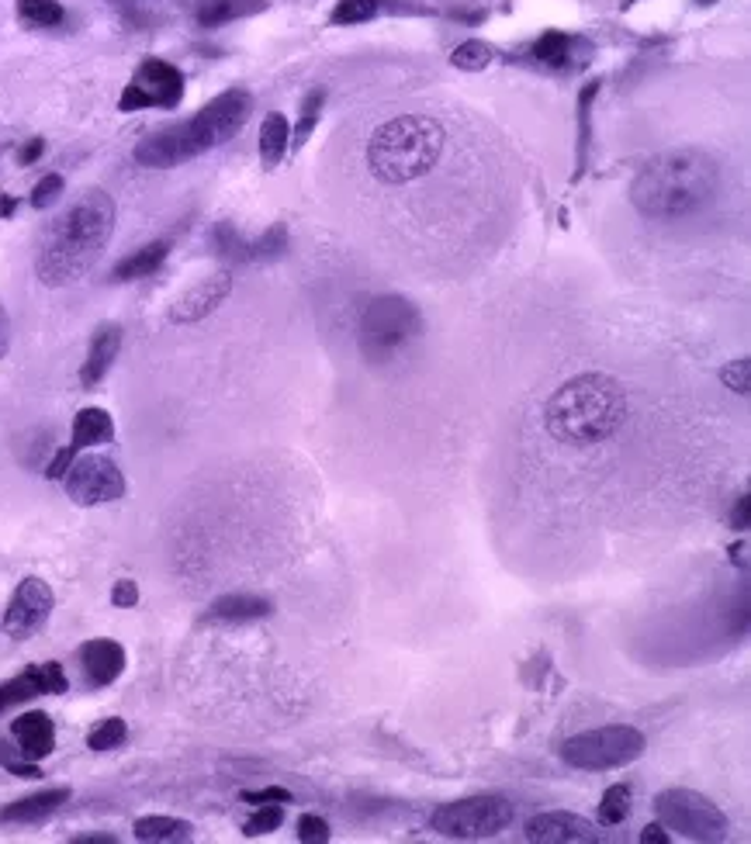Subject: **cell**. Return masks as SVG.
Returning a JSON list of instances; mask_svg holds the SVG:
<instances>
[{"label": "cell", "mask_w": 751, "mask_h": 844, "mask_svg": "<svg viewBox=\"0 0 751 844\" xmlns=\"http://www.w3.org/2000/svg\"><path fill=\"white\" fill-rule=\"evenodd\" d=\"M66 495H70L77 506H108V502L125 499L129 485H125V474L118 471V464L104 454H87L77 457L70 464V471L63 474Z\"/></svg>", "instance_id": "30bf717a"}, {"label": "cell", "mask_w": 751, "mask_h": 844, "mask_svg": "<svg viewBox=\"0 0 751 844\" xmlns=\"http://www.w3.org/2000/svg\"><path fill=\"white\" fill-rule=\"evenodd\" d=\"M212 246H215V253H219L222 260L250 263V253H246L250 239L239 236L236 225H232V222H219V225H215V229H212Z\"/></svg>", "instance_id": "f546056e"}, {"label": "cell", "mask_w": 751, "mask_h": 844, "mask_svg": "<svg viewBox=\"0 0 751 844\" xmlns=\"http://www.w3.org/2000/svg\"><path fill=\"white\" fill-rule=\"evenodd\" d=\"M748 544H738V547H731V561H738L741 568H748Z\"/></svg>", "instance_id": "681fc988"}, {"label": "cell", "mask_w": 751, "mask_h": 844, "mask_svg": "<svg viewBox=\"0 0 751 844\" xmlns=\"http://www.w3.org/2000/svg\"><path fill=\"white\" fill-rule=\"evenodd\" d=\"M658 820L668 831H679L689 841H724L731 824L724 813L713 806L707 796L693 793V789H665L655 800Z\"/></svg>", "instance_id": "9c48e42d"}, {"label": "cell", "mask_w": 751, "mask_h": 844, "mask_svg": "<svg viewBox=\"0 0 751 844\" xmlns=\"http://www.w3.org/2000/svg\"><path fill=\"white\" fill-rule=\"evenodd\" d=\"M561 755L582 772H610V768H623L644 755V734L627 723L582 730V734L568 737Z\"/></svg>", "instance_id": "52a82bcc"}, {"label": "cell", "mask_w": 751, "mask_h": 844, "mask_svg": "<svg viewBox=\"0 0 751 844\" xmlns=\"http://www.w3.org/2000/svg\"><path fill=\"white\" fill-rule=\"evenodd\" d=\"M533 59L544 66H554V70H561V66H568V56H572V39H568L565 32H547L540 35L537 42H533Z\"/></svg>", "instance_id": "4316f807"}, {"label": "cell", "mask_w": 751, "mask_h": 844, "mask_svg": "<svg viewBox=\"0 0 751 844\" xmlns=\"http://www.w3.org/2000/svg\"><path fill=\"white\" fill-rule=\"evenodd\" d=\"M18 18L28 28H56L66 21V11L59 0H18Z\"/></svg>", "instance_id": "484cf974"}, {"label": "cell", "mask_w": 751, "mask_h": 844, "mask_svg": "<svg viewBox=\"0 0 751 844\" xmlns=\"http://www.w3.org/2000/svg\"><path fill=\"white\" fill-rule=\"evenodd\" d=\"M288 146H291L288 118L274 111V115H267L264 125H260V163H264L267 170H274L277 163L288 156Z\"/></svg>", "instance_id": "cb8c5ba5"}, {"label": "cell", "mask_w": 751, "mask_h": 844, "mask_svg": "<svg viewBox=\"0 0 751 844\" xmlns=\"http://www.w3.org/2000/svg\"><path fill=\"white\" fill-rule=\"evenodd\" d=\"M115 440V422L104 409H97V405H90V409H80L77 416H73V436L66 447L73 450V454H80L84 447H97V443H111Z\"/></svg>", "instance_id": "44dd1931"}, {"label": "cell", "mask_w": 751, "mask_h": 844, "mask_svg": "<svg viewBox=\"0 0 751 844\" xmlns=\"http://www.w3.org/2000/svg\"><path fill=\"white\" fill-rule=\"evenodd\" d=\"M7 350H11V322H7V312L0 305V360L7 357Z\"/></svg>", "instance_id": "bcb514c9"}, {"label": "cell", "mask_w": 751, "mask_h": 844, "mask_svg": "<svg viewBox=\"0 0 751 844\" xmlns=\"http://www.w3.org/2000/svg\"><path fill=\"white\" fill-rule=\"evenodd\" d=\"M748 512H751V495L745 492L738 499V506H734V512H731V526H734V530H741V533L748 530Z\"/></svg>", "instance_id": "7bdbcfd3"}, {"label": "cell", "mask_w": 751, "mask_h": 844, "mask_svg": "<svg viewBox=\"0 0 751 844\" xmlns=\"http://www.w3.org/2000/svg\"><path fill=\"white\" fill-rule=\"evenodd\" d=\"M115 232V201L104 191H84L45 232L35 274L45 288H70L84 281L101 260Z\"/></svg>", "instance_id": "6da1fadb"}, {"label": "cell", "mask_w": 751, "mask_h": 844, "mask_svg": "<svg viewBox=\"0 0 751 844\" xmlns=\"http://www.w3.org/2000/svg\"><path fill=\"white\" fill-rule=\"evenodd\" d=\"M378 14V0H336L329 21L333 25H360V21H371Z\"/></svg>", "instance_id": "e575fe53"}, {"label": "cell", "mask_w": 751, "mask_h": 844, "mask_svg": "<svg viewBox=\"0 0 751 844\" xmlns=\"http://www.w3.org/2000/svg\"><path fill=\"white\" fill-rule=\"evenodd\" d=\"M298 841L305 844H326L329 841V824L322 817H315V813H305L302 820H298Z\"/></svg>", "instance_id": "f35d334b"}, {"label": "cell", "mask_w": 751, "mask_h": 844, "mask_svg": "<svg viewBox=\"0 0 751 844\" xmlns=\"http://www.w3.org/2000/svg\"><path fill=\"white\" fill-rule=\"evenodd\" d=\"M70 796H73L70 786H56V789H42V793H32V796H21V800L7 803L4 810H0V820H4V824H39V820L52 817Z\"/></svg>", "instance_id": "ffe728a7"}, {"label": "cell", "mask_w": 751, "mask_h": 844, "mask_svg": "<svg viewBox=\"0 0 751 844\" xmlns=\"http://www.w3.org/2000/svg\"><path fill=\"white\" fill-rule=\"evenodd\" d=\"M59 194H63V177L59 173H49V177H42L39 184H35V191H32V208H52L59 201Z\"/></svg>", "instance_id": "8d00e7d4"}, {"label": "cell", "mask_w": 751, "mask_h": 844, "mask_svg": "<svg viewBox=\"0 0 751 844\" xmlns=\"http://www.w3.org/2000/svg\"><path fill=\"white\" fill-rule=\"evenodd\" d=\"M527 841H540V844H589V841H599V834H596V827H592L585 817H578V813L554 810V813H540V817L530 820V824H527Z\"/></svg>", "instance_id": "9a60e30c"}, {"label": "cell", "mask_w": 751, "mask_h": 844, "mask_svg": "<svg viewBox=\"0 0 751 844\" xmlns=\"http://www.w3.org/2000/svg\"><path fill=\"white\" fill-rule=\"evenodd\" d=\"M167 253H170V243H167V239L146 243L142 250H135V253L125 256V260L115 263V270H111V281L125 284V281H139V277H153L156 270L163 267Z\"/></svg>", "instance_id": "7402d4cb"}, {"label": "cell", "mask_w": 751, "mask_h": 844, "mask_svg": "<svg viewBox=\"0 0 751 844\" xmlns=\"http://www.w3.org/2000/svg\"><path fill=\"white\" fill-rule=\"evenodd\" d=\"M80 668H84V678L90 689H104V685H111L118 675L125 672V647L118 644V640H87L84 647H80Z\"/></svg>", "instance_id": "2e32d148"}, {"label": "cell", "mask_w": 751, "mask_h": 844, "mask_svg": "<svg viewBox=\"0 0 751 844\" xmlns=\"http://www.w3.org/2000/svg\"><path fill=\"white\" fill-rule=\"evenodd\" d=\"M492 59H495V49L488 42H482V39H468V42H461L454 52H450V63H454L457 70H464V73H482L485 66H492Z\"/></svg>", "instance_id": "83f0119b"}, {"label": "cell", "mask_w": 751, "mask_h": 844, "mask_svg": "<svg viewBox=\"0 0 751 844\" xmlns=\"http://www.w3.org/2000/svg\"><path fill=\"white\" fill-rule=\"evenodd\" d=\"M14 208H18V201H14L11 194H0V218H11Z\"/></svg>", "instance_id": "c3c4849f"}, {"label": "cell", "mask_w": 751, "mask_h": 844, "mask_svg": "<svg viewBox=\"0 0 751 844\" xmlns=\"http://www.w3.org/2000/svg\"><path fill=\"white\" fill-rule=\"evenodd\" d=\"M73 844H118L115 834H87V838H73Z\"/></svg>", "instance_id": "7dc6e473"}, {"label": "cell", "mask_w": 751, "mask_h": 844, "mask_svg": "<svg viewBox=\"0 0 751 844\" xmlns=\"http://www.w3.org/2000/svg\"><path fill=\"white\" fill-rule=\"evenodd\" d=\"M281 824H284L281 803H260L257 813H253V817L243 824V834H246V838H264V834H274Z\"/></svg>", "instance_id": "836d02e7"}, {"label": "cell", "mask_w": 751, "mask_h": 844, "mask_svg": "<svg viewBox=\"0 0 751 844\" xmlns=\"http://www.w3.org/2000/svg\"><path fill=\"white\" fill-rule=\"evenodd\" d=\"M229 295H232V274L229 270H219V274L205 277V281H198L194 288H187L184 295L170 305V322H174V326H194V322L208 319Z\"/></svg>", "instance_id": "5bb4252c"}, {"label": "cell", "mask_w": 751, "mask_h": 844, "mask_svg": "<svg viewBox=\"0 0 751 844\" xmlns=\"http://www.w3.org/2000/svg\"><path fill=\"white\" fill-rule=\"evenodd\" d=\"M132 834H135V841L180 844V841H191V838H194V827L187 824V820L160 817V813H153V817H139V820H135V824H132Z\"/></svg>", "instance_id": "603a6c76"}, {"label": "cell", "mask_w": 751, "mask_h": 844, "mask_svg": "<svg viewBox=\"0 0 751 844\" xmlns=\"http://www.w3.org/2000/svg\"><path fill=\"white\" fill-rule=\"evenodd\" d=\"M322 104H326V90H312L309 97L302 101V115H298V125H295V132H291V146L288 149H302L305 142L312 139V132H315V125H319V115H322Z\"/></svg>", "instance_id": "f1b7e54d"}, {"label": "cell", "mask_w": 751, "mask_h": 844, "mask_svg": "<svg viewBox=\"0 0 751 844\" xmlns=\"http://www.w3.org/2000/svg\"><path fill=\"white\" fill-rule=\"evenodd\" d=\"M11 775H18V779H42V772H39V765L35 761H18L14 758L11 765H4Z\"/></svg>", "instance_id": "ee69618b"}, {"label": "cell", "mask_w": 751, "mask_h": 844, "mask_svg": "<svg viewBox=\"0 0 751 844\" xmlns=\"http://www.w3.org/2000/svg\"><path fill=\"white\" fill-rule=\"evenodd\" d=\"M118 350H122V326H115V322L97 326L94 339H90L87 360L80 367V384L84 388H97L104 381V374L111 371V364L118 360Z\"/></svg>", "instance_id": "ac0fdd59"}, {"label": "cell", "mask_w": 751, "mask_h": 844, "mask_svg": "<svg viewBox=\"0 0 751 844\" xmlns=\"http://www.w3.org/2000/svg\"><path fill=\"white\" fill-rule=\"evenodd\" d=\"M180 97H184V73L163 59H146L118 97V111L129 115L142 108H177Z\"/></svg>", "instance_id": "8fae6325"}, {"label": "cell", "mask_w": 751, "mask_h": 844, "mask_svg": "<svg viewBox=\"0 0 751 844\" xmlns=\"http://www.w3.org/2000/svg\"><path fill=\"white\" fill-rule=\"evenodd\" d=\"M243 800L246 803H291V793L288 789H281V786H267V789H260V793H243Z\"/></svg>", "instance_id": "60d3db41"}, {"label": "cell", "mask_w": 751, "mask_h": 844, "mask_svg": "<svg viewBox=\"0 0 751 844\" xmlns=\"http://www.w3.org/2000/svg\"><path fill=\"white\" fill-rule=\"evenodd\" d=\"M70 689V678H66L59 661H45V665H32L21 675L0 682V713L11 710L18 703H28L35 696H59V692Z\"/></svg>", "instance_id": "4fadbf2b"}, {"label": "cell", "mask_w": 751, "mask_h": 844, "mask_svg": "<svg viewBox=\"0 0 751 844\" xmlns=\"http://www.w3.org/2000/svg\"><path fill=\"white\" fill-rule=\"evenodd\" d=\"M443 128L426 115L392 118L367 142V167L381 184H412L426 177L443 156Z\"/></svg>", "instance_id": "5b68a950"}, {"label": "cell", "mask_w": 751, "mask_h": 844, "mask_svg": "<svg viewBox=\"0 0 751 844\" xmlns=\"http://www.w3.org/2000/svg\"><path fill=\"white\" fill-rule=\"evenodd\" d=\"M627 4H634V0H627Z\"/></svg>", "instance_id": "816d5d0a"}, {"label": "cell", "mask_w": 751, "mask_h": 844, "mask_svg": "<svg viewBox=\"0 0 751 844\" xmlns=\"http://www.w3.org/2000/svg\"><path fill=\"white\" fill-rule=\"evenodd\" d=\"M52 606H56V595H52L49 585L42 578H25V582L14 589L11 602H7L4 613V633L11 640H28L35 637L52 616Z\"/></svg>", "instance_id": "7c38bea8"}, {"label": "cell", "mask_w": 751, "mask_h": 844, "mask_svg": "<svg viewBox=\"0 0 751 844\" xmlns=\"http://www.w3.org/2000/svg\"><path fill=\"white\" fill-rule=\"evenodd\" d=\"M627 419V391L610 374H578L551 395L544 426L554 440L589 447L603 443Z\"/></svg>", "instance_id": "277c9868"}, {"label": "cell", "mask_w": 751, "mask_h": 844, "mask_svg": "<svg viewBox=\"0 0 751 844\" xmlns=\"http://www.w3.org/2000/svg\"><path fill=\"white\" fill-rule=\"evenodd\" d=\"M641 841H644V844H668L665 824H648V827L641 831Z\"/></svg>", "instance_id": "f6af8a7d"}, {"label": "cell", "mask_w": 751, "mask_h": 844, "mask_svg": "<svg viewBox=\"0 0 751 844\" xmlns=\"http://www.w3.org/2000/svg\"><path fill=\"white\" fill-rule=\"evenodd\" d=\"M717 191V163L703 149H668L630 184V201L644 218L675 222L700 211Z\"/></svg>", "instance_id": "7a4b0ae2"}, {"label": "cell", "mask_w": 751, "mask_h": 844, "mask_svg": "<svg viewBox=\"0 0 751 844\" xmlns=\"http://www.w3.org/2000/svg\"><path fill=\"white\" fill-rule=\"evenodd\" d=\"M111 602H115L118 609H132L135 602H139V585H135L132 578L115 582V589H111Z\"/></svg>", "instance_id": "ab89813d"}, {"label": "cell", "mask_w": 751, "mask_h": 844, "mask_svg": "<svg viewBox=\"0 0 751 844\" xmlns=\"http://www.w3.org/2000/svg\"><path fill=\"white\" fill-rule=\"evenodd\" d=\"M513 817H516V806L506 796H468V800L443 803L440 810H433L430 824L443 838L482 841L506 831L513 824Z\"/></svg>", "instance_id": "ba28073f"}, {"label": "cell", "mask_w": 751, "mask_h": 844, "mask_svg": "<svg viewBox=\"0 0 751 844\" xmlns=\"http://www.w3.org/2000/svg\"><path fill=\"white\" fill-rule=\"evenodd\" d=\"M630 817V786H610L599 800V824L617 827Z\"/></svg>", "instance_id": "4dcf8cb0"}, {"label": "cell", "mask_w": 751, "mask_h": 844, "mask_svg": "<svg viewBox=\"0 0 751 844\" xmlns=\"http://www.w3.org/2000/svg\"><path fill=\"white\" fill-rule=\"evenodd\" d=\"M423 336V315L402 295H378L357 319V343L367 364H388Z\"/></svg>", "instance_id": "8992f818"}, {"label": "cell", "mask_w": 751, "mask_h": 844, "mask_svg": "<svg viewBox=\"0 0 751 844\" xmlns=\"http://www.w3.org/2000/svg\"><path fill=\"white\" fill-rule=\"evenodd\" d=\"M696 4H700V7H707V4H717V0H696Z\"/></svg>", "instance_id": "f907efd6"}, {"label": "cell", "mask_w": 751, "mask_h": 844, "mask_svg": "<svg viewBox=\"0 0 751 844\" xmlns=\"http://www.w3.org/2000/svg\"><path fill=\"white\" fill-rule=\"evenodd\" d=\"M246 7L239 4V0H201L198 4V25L201 28H215V25H225V21H232L236 14H243Z\"/></svg>", "instance_id": "d590c367"}, {"label": "cell", "mask_w": 751, "mask_h": 844, "mask_svg": "<svg viewBox=\"0 0 751 844\" xmlns=\"http://www.w3.org/2000/svg\"><path fill=\"white\" fill-rule=\"evenodd\" d=\"M284 250H288V229H284V222H274L264 236L246 246L250 260H277V256H284Z\"/></svg>", "instance_id": "1f68e13d"}, {"label": "cell", "mask_w": 751, "mask_h": 844, "mask_svg": "<svg viewBox=\"0 0 751 844\" xmlns=\"http://www.w3.org/2000/svg\"><path fill=\"white\" fill-rule=\"evenodd\" d=\"M125 737H129V727H125V720L122 717H108V720H101L94 730H90L87 748L90 751H111V748H118Z\"/></svg>", "instance_id": "d6a6232c"}, {"label": "cell", "mask_w": 751, "mask_h": 844, "mask_svg": "<svg viewBox=\"0 0 751 844\" xmlns=\"http://www.w3.org/2000/svg\"><path fill=\"white\" fill-rule=\"evenodd\" d=\"M42 153H45V142L42 139H28L25 146L18 149V163H21V167H32V163L39 160Z\"/></svg>", "instance_id": "b9f144b4"}, {"label": "cell", "mask_w": 751, "mask_h": 844, "mask_svg": "<svg viewBox=\"0 0 751 844\" xmlns=\"http://www.w3.org/2000/svg\"><path fill=\"white\" fill-rule=\"evenodd\" d=\"M270 613H274V602L264 599V595L232 592V595L215 599L212 606L205 609L201 623H253V620H264Z\"/></svg>", "instance_id": "d6986e66"}, {"label": "cell", "mask_w": 751, "mask_h": 844, "mask_svg": "<svg viewBox=\"0 0 751 844\" xmlns=\"http://www.w3.org/2000/svg\"><path fill=\"white\" fill-rule=\"evenodd\" d=\"M599 94V80L585 84L578 90V156H575V180H582L585 163H589V146H592V101Z\"/></svg>", "instance_id": "d4e9b609"}, {"label": "cell", "mask_w": 751, "mask_h": 844, "mask_svg": "<svg viewBox=\"0 0 751 844\" xmlns=\"http://www.w3.org/2000/svg\"><path fill=\"white\" fill-rule=\"evenodd\" d=\"M748 374H751V360L738 357L720 371V381H724L731 391H738V395H748Z\"/></svg>", "instance_id": "74e56055"}, {"label": "cell", "mask_w": 751, "mask_h": 844, "mask_svg": "<svg viewBox=\"0 0 751 844\" xmlns=\"http://www.w3.org/2000/svg\"><path fill=\"white\" fill-rule=\"evenodd\" d=\"M253 111V97L246 90H225L215 101H208L187 122H177L170 128L146 135V139L135 146V163L139 167H153V170H170L180 163L194 160V156L208 153V149H219L229 139H236L243 132V125L250 122Z\"/></svg>", "instance_id": "3957f363"}, {"label": "cell", "mask_w": 751, "mask_h": 844, "mask_svg": "<svg viewBox=\"0 0 751 844\" xmlns=\"http://www.w3.org/2000/svg\"><path fill=\"white\" fill-rule=\"evenodd\" d=\"M11 737L18 741V755L28 761L49 758L52 748H56V727H52L49 713H42V710L21 713V717L11 723Z\"/></svg>", "instance_id": "e0dca14e"}]
</instances>
